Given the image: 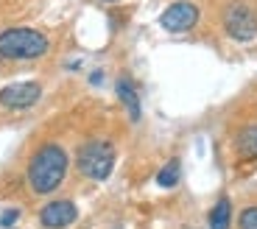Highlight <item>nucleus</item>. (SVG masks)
<instances>
[{
    "instance_id": "obj_3",
    "label": "nucleus",
    "mask_w": 257,
    "mask_h": 229,
    "mask_svg": "<svg viewBox=\"0 0 257 229\" xmlns=\"http://www.w3.org/2000/svg\"><path fill=\"white\" fill-rule=\"evenodd\" d=\"M115 159H117L115 146L109 140H103V137H92V140L81 143V148L76 151L78 171H81V176L92 179V182L109 179L112 168H115Z\"/></svg>"
},
{
    "instance_id": "obj_10",
    "label": "nucleus",
    "mask_w": 257,
    "mask_h": 229,
    "mask_svg": "<svg viewBox=\"0 0 257 229\" xmlns=\"http://www.w3.org/2000/svg\"><path fill=\"white\" fill-rule=\"evenodd\" d=\"M232 226V201L221 196L210 210V229H229Z\"/></svg>"
},
{
    "instance_id": "obj_1",
    "label": "nucleus",
    "mask_w": 257,
    "mask_h": 229,
    "mask_svg": "<svg viewBox=\"0 0 257 229\" xmlns=\"http://www.w3.org/2000/svg\"><path fill=\"white\" fill-rule=\"evenodd\" d=\"M67 168H70V157L59 143H45L34 151L31 162H28V187H31L37 196H51L59 187L64 185V176H67Z\"/></svg>"
},
{
    "instance_id": "obj_12",
    "label": "nucleus",
    "mask_w": 257,
    "mask_h": 229,
    "mask_svg": "<svg viewBox=\"0 0 257 229\" xmlns=\"http://www.w3.org/2000/svg\"><path fill=\"white\" fill-rule=\"evenodd\" d=\"M238 226L240 229H257V207H246L238 215Z\"/></svg>"
},
{
    "instance_id": "obj_14",
    "label": "nucleus",
    "mask_w": 257,
    "mask_h": 229,
    "mask_svg": "<svg viewBox=\"0 0 257 229\" xmlns=\"http://www.w3.org/2000/svg\"><path fill=\"white\" fill-rule=\"evenodd\" d=\"M106 3H115V0H106Z\"/></svg>"
},
{
    "instance_id": "obj_13",
    "label": "nucleus",
    "mask_w": 257,
    "mask_h": 229,
    "mask_svg": "<svg viewBox=\"0 0 257 229\" xmlns=\"http://www.w3.org/2000/svg\"><path fill=\"white\" fill-rule=\"evenodd\" d=\"M17 218H20V210H3L0 212V226L3 229H9V226H14V223H17Z\"/></svg>"
},
{
    "instance_id": "obj_5",
    "label": "nucleus",
    "mask_w": 257,
    "mask_h": 229,
    "mask_svg": "<svg viewBox=\"0 0 257 229\" xmlns=\"http://www.w3.org/2000/svg\"><path fill=\"white\" fill-rule=\"evenodd\" d=\"M199 23V6L190 0H176L160 14V26L168 34H187Z\"/></svg>"
},
{
    "instance_id": "obj_4",
    "label": "nucleus",
    "mask_w": 257,
    "mask_h": 229,
    "mask_svg": "<svg viewBox=\"0 0 257 229\" xmlns=\"http://www.w3.org/2000/svg\"><path fill=\"white\" fill-rule=\"evenodd\" d=\"M221 20H224V31L235 42H251L257 37V12L246 0H229Z\"/></svg>"
},
{
    "instance_id": "obj_2",
    "label": "nucleus",
    "mask_w": 257,
    "mask_h": 229,
    "mask_svg": "<svg viewBox=\"0 0 257 229\" xmlns=\"http://www.w3.org/2000/svg\"><path fill=\"white\" fill-rule=\"evenodd\" d=\"M51 51V39L37 28H6L0 31V59L34 62Z\"/></svg>"
},
{
    "instance_id": "obj_8",
    "label": "nucleus",
    "mask_w": 257,
    "mask_h": 229,
    "mask_svg": "<svg viewBox=\"0 0 257 229\" xmlns=\"http://www.w3.org/2000/svg\"><path fill=\"white\" fill-rule=\"evenodd\" d=\"M115 92H117V101H120L123 109H126L128 121L137 123L143 118V106H140V95H137L135 81H132V78H126V76H120L115 81Z\"/></svg>"
},
{
    "instance_id": "obj_7",
    "label": "nucleus",
    "mask_w": 257,
    "mask_h": 229,
    "mask_svg": "<svg viewBox=\"0 0 257 229\" xmlns=\"http://www.w3.org/2000/svg\"><path fill=\"white\" fill-rule=\"evenodd\" d=\"M78 218V207L70 198H53L39 210V223L45 229H67Z\"/></svg>"
},
{
    "instance_id": "obj_11",
    "label": "nucleus",
    "mask_w": 257,
    "mask_h": 229,
    "mask_svg": "<svg viewBox=\"0 0 257 229\" xmlns=\"http://www.w3.org/2000/svg\"><path fill=\"white\" fill-rule=\"evenodd\" d=\"M179 179H182V162L174 157L160 173H157V185L160 187H176L179 185Z\"/></svg>"
},
{
    "instance_id": "obj_9",
    "label": "nucleus",
    "mask_w": 257,
    "mask_h": 229,
    "mask_svg": "<svg viewBox=\"0 0 257 229\" xmlns=\"http://www.w3.org/2000/svg\"><path fill=\"white\" fill-rule=\"evenodd\" d=\"M235 151L240 159H257V123H249L235 137Z\"/></svg>"
},
{
    "instance_id": "obj_6",
    "label": "nucleus",
    "mask_w": 257,
    "mask_h": 229,
    "mask_svg": "<svg viewBox=\"0 0 257 229\" xmlns=\"http://www.w3.org/2000/svg\"><path fill=\"white\" fill-rule=\"evenodd\" d=\"M39 98H42L39 81H17L0 89V106L6 109H31Z\"/></svg>"
}]
</instances>
